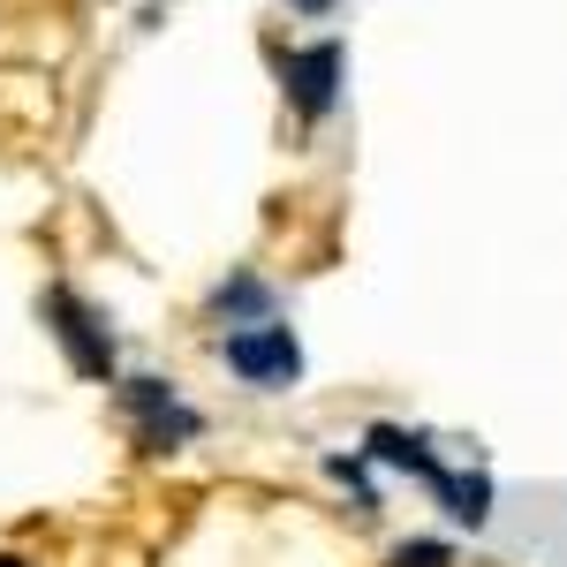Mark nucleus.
Returning a JSON list of instances; mask_svg holds the SVG:
<instances>
[{
  "instance_id": "f257e3e1",
  "label": "nucleus",
  "mask_w": 567,
  "mask_h": 567,
  "mask_svg": "<svg viewBox=\"0 0 567 567\" xmlns=\"http://www.w3.org/2000/svg\"><path fill=\"white\" fill-rule=\"evenodd\" d=\"M219 355H227V371L235 379H250V386H296L303 379V341L288 333V326H243V333H227L219 341Z\"/></svg>"
},
{
  "instance_id": "f03ea898",
  "label": "nucleus",
  "mask_w": 567,
  "mask_h": 567,
  "mask_svg": "<svg viewBox=\"0 0 567 567\" xmlns=\"http://www.w3.org/2000/svg\"><path fill=\"white\" fill-rule=\"evenodd\" d=\"M45 318H53V341L69 349V363H76L84 379H114V341H106V326H99V310H91L84 296L53 288V296H45Z\"/></svg>"
},
{
  "instance_id": "7ed1b4c3",
  "label": "nucleus",
  "mask_w": 567,
  "mask_h": 567,
  "mask_svg": "<svg viewBox=\"0 0 567 567\" xmlns=\"http://www.w3.org/2000/svg\"><path fill=\"white\" fill-rule=\"evenodd\" d=\"M341 69H349V53L326 39V45H303V53H288V61H280V84H288V99H296L310 122H318V114L341 99Z\"/></svg>"
},
{
  "instance_id": "20e7f679",
  "label": "nucleus",
  "mask_w": 567,
  "mask_h": 567,
  "mask_svg": "<svg viewBox=\"0 0 567 567\" xmlns=\"http://www.w3.org/2000/svg\"><path fill=\"white\" fill-rule=\"evenodd\" d=\"M371 454H379V462H393V470H416L432 492L446 484V470L432 462V446H424L416 432H401V424H379V432H371Z\"/></svg>"
},
{
  "instance_id": "39448f33",
  "label": "nucleus",
  "mask_w": 567,
  "mask_h": 567,
  "mask_svg": "<svg viewBox=\"0 0 567 567\" xmlns=\"http://www.w3.org/2000/svg\"><path fill=\"white\" fill-rule=\"evenodd\" d=\"M265 310H272V296H265V280H250V272H235V280L213 288V318H250V326H265Z\"/></svg>"
},
{
  "instance_id": "423d86ee",
  "label": "nucleus",
  "mask_w": 567,
  "mask_h": 567,
  "mask_svg": "<svg viewBox=\"0 0 567 567\" xmlns=\"http://www.w3.org/2000/svg\"><path fill=\"white\" fill-rule=\"evenodd\" d=\"M439 499H446L454 523H470V529L492 515V484H484V477H446V484H439Z\"/></svg>"
},
{
  "instance_id": "0eeeda50",
  "label": "nucleus",
  "mask_w": 567,
  "mask_h": 567,
  "mask_svg": "<svg viewBox=\"0 0 567 567\" xmlns=\"http://www.w3.org/2000/svg\"><path fill=\"white\" fill-rule=\"evenodd\" d=\"M386 567H454V553H446L439 537H409V545H393Z\"/></svg>"
},
{
  "instance_id": "6e6552de",
  "label": "nucleus",
  "mask_w": 567,
  "mask_h": 567,
  "mask_svg": "<svg viewBox=\"0 0 567 567\" xmlns=\"http://www.w3.org/2000/svg\"><path fill=\"white\" fill-rule=\"evenodd\" d=\"M288 8H303V16H326V8H333V0H288Z\"/></svg>"
},
{
  "instance_id": "1a4fd4ad",
  "label": "nucleus",
  "mask_w": 567,
  "mask_h": 567,
  "mask_svg": "<svg viewBox=\"0 0 567 567\" xmlns=\"http://www.w3.org/2000/svg\"><path fill=\"white\" fill-rule=\"evenodd\" d=\"M0 567H23V560H16V553H0Z\"/></svg>"
}]
</instances>
